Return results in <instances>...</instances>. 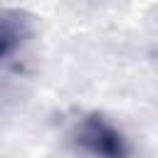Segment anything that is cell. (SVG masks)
Here are the masks:
<instances>
[{"instance_id": "obj_2", "label": "cell", "mask_w": 158, "mask_h": 158, "mask_svg": "<svg viewBox=\"0 0 158 158\" xmlns=\"http://www.w3.org/2000/svg\"><path fill=\"white\" fill-rule=\"evenodd\" d=\"M35 37L32 17L22 10L0 7V67H12Z\"/></svg>"}, {"instance_id": "obj_1", "label": "cell", "mask_w": 158, "mask_h": 158, "mask_svg": "<svg viewBox=\"0 0 158 158\" xmlns=\"http://www.w3.org/2000/svg\"><path fill=\"white\" fill-rule=\"evenodd\" d=\"M69 138L74 148H79L81 153H91V156L123 158L131 153V146L123 131L114 121H109L104 114H96V111H86L77 116L72 123Z\"/></svg>"}]
</instances>
